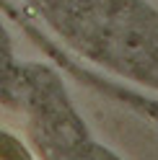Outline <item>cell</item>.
I'll return each instance as SVG.
<instances>
[{
  "mask_svg": "<svg viewBox=\"0 0 158 160\" xmlns=\"http://www.w3.org/2000/svg\"><path fill=\"white\" fill-rule=\"evenodd\" d=\"M18 101L26 108L24 142L36 160H122L93 139L55 80L44 85L39 72H31L18 88Z\"/></svg>",
  "mask_w": 158,
  "mask_h": 160,
  "instance_id": "1",
  "label": "cell"
},
{
  "mask_svg": "<svg viewBox=\"0 0 158 160\" xmlns=\"http://www.w3.org/2000/svg\"><path fill=\"white\" fill-rule=\"evenodd\" d=\"M0 160H36L21 137L0 127Z\"/></svg>",
  "mask_w": 158,
  "mask_h": 160,
  "instance_id": "2",
  "label": "cell"
}]
</instances>
